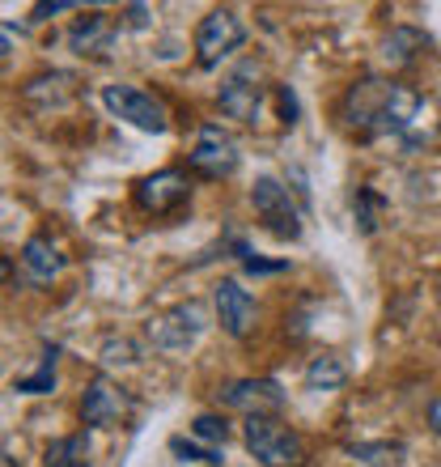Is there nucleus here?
Returning <instances> with one entry per match:
<instances>
[{"label":"nucleus","mask_w":441,"mask_h":467,"mask_svg":"<svg viewBox=\"0 0 441 467\" xmlns=\"http://www.w3.org/2000/svg\"><path fill=\"white\" fill-rule=\"evenodd\" d=\"M289 268V259H259V255H246L242 259V272L246 276H276V272Z\"/></svg>","instance_id":"393cba45"},{"label":"nucleus","mask_w":441,"mask_h":467,"mask_svg":"<svg viewBox=\"0 0 441 467\" xmlns=\"http://www.w3.org/2000/svg\"><path fill=\"white\" fill-rule=\"evenodd\" d=\"M77 94V77L64 73V68H51V73H38L30 77L22 86V102L30 107V111L47 115V111H60V107H68Z\"/></svg>","instance_id":"ddd939ff"},{"label":"nucleus","mask_w":441,"mask_h":467,"mask_svg":"<svg viewBox=\"0 0 441 467\" xmlns=\"http://www.w3.org/2000/svg\"><path fill=\"white\" fill-rule=\"evenodd\" d=\"M64 9H77L73 0H51V5H35L30 9V22H47L51 13H64Z\"/></svg>","instance_id":"cd10ccee"},{"label":"nucleus","mask_w":441,"mask_h":467,"mask_svg":"<svg viewBox=\"0 0 441 467\" xmlns=\"http://www.w3.org/2000/svg\"><path fill=\"white\" fill-rule=\"evenodd\" d=\"M348 382V366H344L335 353H323L306 366V387L310 391H340Z\"/></svg>","instance_id":"a211bd4d"},{"label":"nucleus","mask_w":441,"mask_h":467,"mask_svg":"<svg viewBox=\"0 0 441 467\" xmlns=\"http://www.w3.org/2000/svg\"><path fill=\"white\" fill-rule=\"evenodd\" d=\"M204 332H209V306L196 297H187L166 315L149 319V345L161 348V353H187Z\"/></svg>","instance_id":"7ed1b4c3"},{"label":"nucleus","mask_w":441,"mask_h":467,"mask_svg":"<svg viewBox=\"0 0 441 467\" xmlns=\"http://www.w3.org/2000/svg\"><path fill=\"white\" fill-rule=\"evenodd\" d=\"M276 99H281V119L293 128V123H297V99H293V89H289V86H276Z\"/></svg>","instance_id":"bb28decb"},{"label":"nucleus","mask_w":441,"mask_h":467,"mask_svg":"<svg viewBox=\"0 0 441 467\" xmlns=\"http://www.w3.org/2000/svg\"><path fill=\"white\" fill-rule=\"evenodd\" d=\"M217 400L246 417H272L284 408V387L276 379H233L217 391Z\"/></svg>","instance_id":"1a4fd4ad"},{"label":"nucleus","mask_w":441,"mask_h":467,"mask_svg":"<svg viewBox=\"0 0 441 467\" xmlns=\"http://www.w3.org/2000/svg\"><path fill=\"white\" fill-rule=\"evenodd\" d=\"M191 200V179L183 171H158L136 183V209L149 217H170Z\"/></svg>","instance_id":"9d476101"},{"label":"nucleus","mask_w":441,"mask_h":467,"mask_svg":"<svg viewBox=\"0 0 441 467\" xmlns=\"http://www.w3.org/2000/svg\"><path fill=\"white\" fill-rule=\"evenodd\" d=\"M420 115V94L391 77H361L344 89L340 119L361 136H407Z\"/></svg>","instance_id":"f257e3e1"},{"label":"nucleus","mask_w":441,"mask_h":467,"mask_svg":"<svg viewBox=\"0 0 441 467\" xmlns=\"http://www.w3.org/2000/svg\"><path fill=\"white\" fill-rule=\"evenodd\" d=\"M425 47H429V35H425V30H416V26H395L391 35H382L378 56H382V64H391V68H407Z\"/></svg>","instance_id":"dca6fc26"},{"label":"nucleus","mask_w":441,"mask_h":467,"mask_svg":"<svg viewBox=\"0 0 441 467\" xmlns=\"http://www.w3.org/2000/svg\"><path fill=\"white\" fill-rule=\"evenodd\" d=\"M429 425H433V433H437V438H441V395H437V400H433V404H429Z\"/></svg>","instance_id":"c85d7f7f"},{"label":"nucleus","mask_w":441,"mask_h":467,"mask_svg":"<svg viewBox=\"0 0 441 467\" xmlns=\"http://www.w3.org/2000/svg\"><path fill=\"white\" fill-rule=\"evenodd\" d=\"M43 467H89V438L86 433H68L56 438L43 455Z\"/></svg>","instance_id":"6ab92c4d"},{"label":"nucleus","mask_w":441,"mask_h":467,"mask_svg":"<svg viewBox=\"0 0 441 467\" xmlns=\"http://www.w3.org/2000/svg\"><path fill=\"white\" fill-rule=\"evenodd\" d=\"M102 102H107V111L115 115V119L132 123V128H140V132L161 136L166 128H170L166 102H161L158 94L140 89V86H107L102 89Z\"/></svg>","instance_id":"39448f33"},{"label":"nucleus","mask_w":441,"mask_h":467,"mask_svg":"<svg viewBox=\"0 0 441 467\" xmlns=\"http://www.w3.org/2000/svg\"><path fill=\"white\" fill-rule=\"evenodd\" d=\"M22 268H26V281L30 285H51L64 272V255L56 251L51 238L35 234V238L22 246Z\"/></svg>","instance_id":"2eb2a0df"},{"label":"nucleus","mask_w":441,"mask_h":467,"mask_svg":"<svg viewBox=\"0 0 441 467\" xmlns=\"http://www.w3.org/2000/svg\"><path fill=\"white\" fill-rule=\"evenodd\" d=\"M149 22H153V9H149V5H128L119 26H128V30H145Z\"/></svg>","instance_id":"a878e982"},{"label":"nucleus","mask_w":441,"mask_h":467,"mask_svg":"<svg viewBox=\"0 0 441 467\" xmlns=\"http://www.w3.org/2000/svg\"><path fill=\"white\" fill-rule=\"evenodd\" d=\"M123 26H115V17L107 13H86V17H77V26L68 30V47L77 56H86V60H107L110 47H115V38H119Z\"/></svg>","instance_id":"f8f14e48"},{"label":"nucleus","mask_w":441,"mask_h":467,"mask_svg":"<svg viewBox=\"0 0 441 467\" xmlns=\"http://www.w3.org/2000/svg\"><path fill=\"white\" fill-rule=\"evenodd\" d=\"M191 433H196L200 442H209V446H225V438H230V420L212 417V412H200V417L191 420Z\"/></svg>","instance_id":"5701e85b"},{"label":"nucleus","mask_w":441,"mask_h":467,"mask_svg":"<svg viewBox=\"0 0 441 467\" xmlns=\"http://www.w3.org/2000/svg\"><path fill=\"white\" fill-rule=\"evenodd\" d=\"M242 438H246V451L263 467H302L306 463L302 433L289 430V425L276 417H246Z\"/></svg>","instance_id":"f03ea898"},{"label":"nucleus","mask_w":441,"mask_h":467,"mask_svg":"<svg viewBox=\"0 0 441 467\" xmlns=\"http://www.w3.org/2000/svg\"><path fill=\"white\" fill-rule=\"evenodd\" d=\"M263 99H268V86H263L255 60L238 64V68L220 81V111L230 115V119L246 123V128L263 115Z\"/></svg>","instance_id":"0eeeda50"},{"label":"nucleus","mask_w":441,"mask_h":467,"mask_svg":"<svg viewBox=\"0 0 441 467\" xmlns=\"http://www.w3.org/2000/svg\"><path fill=\"white\" fill-rule=\"evenodd\" d=\"M132 412V395L123 391L119 382L110 379H89L86 395H81V425L89 430H110V425H119L123 417Z\"/></svg>","instance_id":"9b49d317"},{"label":"nucleus","mask_w":441,"mask_h":467,"mask_svg":"<svg viewBox=\"0 0 441 467\" xmlns=\"http://www.w3.org/2000/svg\"><path fill=\"white\" fill-rule=\"evenodd\" d=\"M56 361H60V345H43L35 374H22L13 379V391L17 395H51L56 391Z\"/></svg>","instance_id":"f3484780"},{"label":"nucleus","mask_w":441,"mask_h":467,"mask_svg":"<svg viewBox=\"0 0 441 467\" xmlns=\"http://www.w3.org/2000/svg\"><path fill=\"white\" fill-rule=\"evenodd\" d=\"M98 361H102V369H132V366H140V345L128 340V336H107L98 348Z\"/></svg>","instance_id":"aec40b11"},{"label":"nucleus","mask_w":441,"mask_h":467,"mask_svg":"<svg viewBox=\"0 0 441 467\" xmlns=\"http://www.w3.org/2000/svg\"><path fill=\"white\" fill-rule=\"evenodd\" d=\"M251 204H255V217L263 222V230L276 234V238H302V217H297V204L289 200V187H281L272 174H259L255 187H251Z\"/></svg>","instance_id":"423d86ee"},{"label":"nucleus","mask_w":441,"mask_h":467,"mask_svg":"<svg viewBox=\"0 0 441 467\" xmlns=\"http://www.w3.org/2000/svg\"><path fill=\"white\" fill-rule=\"evenodd\" d=\"M344 451L353 459H361L365 467H395L399 455H404L399 442H353V446H344Z\"/></svg>","instance_id":"412c9836"},{"label":"nucleus","mask_w":441,"mask_h":467,"mask_svg":"<svg viewBox=\"0 0 441 467\" xmlns=\"http://www.w3.org/2000/svg\"><path fill=\"white\" fill-rule=\"evenodd\" d=\"M242 43H246L242 17L233 9H212L196 26V64L200 68H220V60H230Z\"/></svg>","instance_id":"20e7f679"},{"label":"nucleus","mask_w":441,"mask_h":467,"mask_svg":"<svg viewBox=\"0 0 441 467\" xmlns=\"http://www.w3.org/2000/svg\"><path fill=\"white\" fill-rule=\"evenodd\" d=\"M255 315H259L255 297L246 294L233 276H225V281L217 285V319H220V327H225L233 340H242V336L255 327Z\"/></svg>","instance_id":"4468645a"},{"label":"nucleus","mask_w":441,"mask_h":467,"mask_svg":"<svg viewBox=\"0 0 441 467\" xmlns=\"http://www.w3.org/2000/svg\"><path fill=\"white\" fill-rule=\"evenodd\" d=\"M187 161H191V171H196L200 179L220 183V179H230V174L238 171V145H233V136L225 132L220 123H204Z\"/></svg>","instance_id":"6e6552de"},{"label":"nucleus","mask_w":441,"mask_h":467,"mask_svg":"<svg viewBox=\"0 0 441 467\" xmlns=\"http://www.w3.org/2000/svg\"><path fill=\"white\" fill-rule=\"evenodd\" d=\"M174 455H183V459H200V463H220V451L217 446H196V442H187V438H174Z\"/></svg>","instance_id":"b1692460"},{"label":"nucleus","mask_w":441,"mask_h":467,"mask_svg":"<svg viewBox=\"0 0 441 467\" xmlns=\"http://www.w3.org/2000/svg\"><path fill=\"white\" fill-rule=\"evenodd\" d=\"M382 209H386V200H382L378 192H374V187H356V196H353L356 230H361V234H374V230H378Z\"/></svg>","instance_id":"4be33fe9"}]
</instances>
